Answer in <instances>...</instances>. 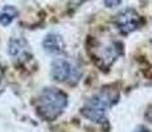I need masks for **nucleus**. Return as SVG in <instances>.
I'll list each match as a JSON object with an SVG mask.
<instances>
[{
    "label": "nucleus",
    "instance_id": "1",
    "mask_svg": "<svg viewBox=\"0 0 152 132\" xmlns=\"http://www.w3.org/2000/svg\"><path fill=\"white\" fill-rule=\"evenodd\" d=\"M68 104V96L61 90L46 87L37 95L36 111L46 122H53L64 112Z\"/></svg>",
    "mask_w": 152,
    "mask_h": 132
},
{
    "label": "nucleus",
    "instance_id": "10",
    "mask_svg": "<svg viewBox=\"0 0 152 132\" xmlns=\"http://www.w3.org/2000/svg\"><path fill=\"white\" fill-rule=\"evenodd\" d=\"M1 83H3V69L0 67V89H1Z\"/></svg>",
    "mask_w": 152,
    "mask_h": 132
},
{
    "label": "nucleus",
    "instance_id": "7",
    "mask_svg": "<svg viewBox=\"0 0 152 132\" xmlns=\"http://www.w3.org/2000/svg\"><path fill=\"white\" fill-rule=\"evenodd\" d=\"M17 9L13 5H5L1 11H0V24L3 26H8L17 17Z\"/></svg>",
    "mask_w": 152,
    "mask_h": 132
},
{
    "label": "nucleus",
    "instance_id": "4",
    "mask_svg": "<svg viewBox=\"0 0 152 132\" xmlns=\"http://www.w3.org/2000/svg\"><path fill=\"white\" fill-rule=\"evenodd\" d=\"M114 23H115L116 28L122 32V33L127 34L131 33V32L136 31V29L140 26V24L143 23L140 15L136 12L132 8H127V9L122 11L115 16L114 19Z\"/></svg>",
    "mask_w": 152,
    "mask_h": 132
},
{
    "label": "nucleus",
    "instance_id": "6",
    "mask_svg": "<svg viewBox=\"0 0 152 132\" xmlns=\"http://www.w3.org/2000/svg\"><path fill=\"white\" fill-rule=\"evenodd\" d=\"M44 50L49 54H61L65 50V42L60 34L50 33L42 41Z\"/></svg>",
    "mask_w": 152,
    "mask_h": 132
},
{
    "label": "nucleus",
    "instance_id": "2",
    "mask_svg": "<svg viewBox=\"0 0 152 132\" xmlns=\"http://www.w3.org/2000/svg\"><path fill=\"white\" fill-rule=\"evenodd\" d=\"M118 98H119L118 90L113 89V87H104L103 90H101L98 94L91 96L85 103L81 112H82L85 118L101 124L106 119L107 110L118 101Z\"/></svg>",
    "mask_w": 152,
    "mask_h": 132
},
{
    "label": "nucleus",
    "instance_id": "5",
    "mask_svg": "<svg viewBox=\"0 0 152 132\" xmlns=\"http://www.w3.org/2000/svg\"><path fill=\"white\" fill-rule=\"evenodd\" d=\"M8 53L13 60L24 61L29 57V45L21 37H13L8 44Z\"/></svg>",
    "mask_w": 152,
    "mask_h": 132
},
{
    "label": "nucleus",
    "instance_id": "3",
    "mask_svg": "<svg viewBox=\"0 0 152 132\" xmlns=\"http://www.w3.org/2000/svg\"><path fill=\"white\" fill-rule=\"evenodd\" d=\"M50 74L56 81L65 82L68 85H75L82 77V71L80 67L65 58H56L52 62Z\"/></svg>",
    "mask_w": 152,
    "mask_h": 132
},
{
    "label": "nucleus",
    "instance_id": "9",
    "mask_svg": "<svg viewBox=\"0 0 152 132\" xmlns=\"http://www.w3.org/2000/svg\"><path fill=\"white\" fill-rule=\"evenodd\" d=\"M134 132H150L148 130H145V128H143V127H139V128H136Z\"/></svg>",
    "mask_w": 152,
    "mask_h": 132
},
{
    "label": "nucleus",
    "instance_id": "8",
    "mask_svg": "<svg viewBox=\"0 0 152 132\" xmlns=\"http://www.w3.org/2000/svg\"><path fill=\"white\" fill-rule=\"evenodd\" d=\"M103 1H104V5H106V7L111 8V7H116V5H119L122 0H103Z\"/></svg>",
    "mask_w": 152,
    "mask_h": 132
}]
</instances>
